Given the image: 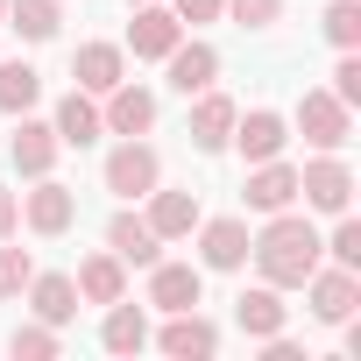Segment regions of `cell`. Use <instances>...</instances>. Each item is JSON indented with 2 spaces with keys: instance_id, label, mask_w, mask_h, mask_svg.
<instances>
[{
  "instance_id": "cell-30",
  "label": "cell",
  "mask_w": 361,
  "mask_h": 361,
  "mask_svg": "<svg viewBox=\"0 0 361 361\" xmlns=\"http://www.w3.org/2000/svg\"><path fill=\"white\" fill-rule=\"evenodd\" d=\"M29 276H36L29 248H8V241H0V298H22V290H29Z\"/></svg>"
},
{
  "instance_id": "cell-5",
  "label": "cell",
  "mask_w": 361,
  "mask_h": 361,
  "mask_svg": "<svg viewBox=\"0 0 361 361\" xmlns=\"http://www.w3.org/2000/svg\"><path fill=\"white\" fill-rule=\"evenodd\" d=\"M305 298H312V319H319V326H340V319H354V305H361V269H340V262L326 269V262H319V269L305 276Z\"/></svg>"
},
{
  "instance_id": "cell-24",
  "label": "cell",
  "mask_w": 361,
  "mask_h": 361,
  "mask_svg": "<svg viewBox=\"0 0 361 361\" xmlns=\"http://www.w3.org/2000/svg\"><path fill=\"white\" fill-rule=\"evenodd\" d=\"M99 347H106V354H142V347H149V319H142V305L114 298V305H106V326H99Z\"/></svg>"
},
{
  "instance_id": "cell-28",
  "label": "cell",
  "mask_w": 361,
  "mask_h": 361,
  "mask_svg": "<svg viewBox=\"0 0 361 361\" xmlns=\"http://www.w3.org/2000/svg\"><path fill=\"white\" fill-rule=\"evenodd\" d=\"M326 255L340 269H361V220L354 213H333V234H326Z\"/></svg>"
},
{
  "instance_id": "cell-20",
  "label": "cell",
  "mask_w": 361,
  "mask_h": 361,
  "mask_svg": "<svg viewBox=\"0 0 361 361\" xmlns=\"http://www.w3.org/2000/svg\"><path fill=\"white\" fill-rule=\"evenodd\" d=\"M50 128H57V142H64V149H92V142L106 135V128H99V99H92V92H64Z\"/></svg>"
},
{
  "instance_id": "cell-10",
  "label": "cell",
  "mask_w": 361,
  "mask_h": 361,
  "mask_svg": "<svg viewBox=\"0 0 361 361\" xmlns=\"http://www.w3.org/2000/svg\"><path fill=\"white\" fill-rule=\"evenodd\" d=\"M192 234H199V269H248V241H255L248 220L227 213V220H199Z\"/></svg>"
},
{
  "instance_id": "cell-35",
  "label": "cell",
  "mask_w": 361,
  "mask_h": 361,
  "mask_svg": "<svg viewBox=\"0 0 361 361\" xmlns=\"http://www.w3.org/2000/svg\"><path fill=\"white\" fill-rule=\"evenodd\" d=\"M0 22H8V0H0Z\"/></svg>"
},
{
  "instance_id": "cell-22",
  "label": "cell",
  "mask_w": 361,
  "mask_h": 361,
  "mask_svg": "<svg viewBox=\"0 0 361 361\" xmlns=\"http://www.w3.org/2000/svg\"><path fill=\"white\" fill-rule=\"evenodd\" d=\"M29 305H36L43 326H71V319H78V283L57 276V269H50V276L36 269V276H29Z\"/></svg>"
},
{
  "instance_id": "cell-25",
  "label": "cell",
  "mask_w": 361,
  "mask_h": 361,
  "mask_svg": "<svg viewBox=\"0 0 361 361\" xmlns=\"http://www.w3.org/2000/svg\"><path fill=\"white\" fill-rule=\"evenodd\" d=\"M43 99V71L29 57H0V114H29Z\"/></svg>"
},
{
  "instance_id": "cell-2",
  "label": "cell",
  "mask_w": 361,
  "mask_h": 361,
  "mask_svg": "<svg viewBox=\"0 0 361 361\" xmlns=\"http://www.w3.org/2000/svg\"><path fill=\"white\" fill-rule=\"evenodd\" d=\"M163 185V156L142 135H121V149H106V192L114 199H149Z\"/></svg>"
},
{
  "instance_id": "cell-29",
  "label": "cell",
  "mask_w": 361,
  "mask_h": 361,
  "mask_svg": "<svg viewBox=\"0 0 361 361\" xmlns=\"http://www.w3.org/2000/svg\"><path fill=\"white\" fill-rule=\"evenodd\" d=\"M8 347H15V361H50V354H57V326H43V319H36V326H15Z\"/></svg>"
},
{
  "instance_id": "cell-8",
  "label": "cell",
  "mask_w": 361,
  "mask_h": 361,
  "mask_svg": "<svg viewBox=\"0 0 361 361\" xmlns=\"http://www.w3.org/2000/svg\"><path fill=\"white\" fill-rule=\"evenodd\" d=\"M106 106H99V128L106 135H149L156 128V92L149 85H135V78H121L114 92H99Z\"/></svg>"
},
{
  "instance_id": "cell-27",
  "label": "cell",
  "mask_w": 361,
  "mask_h": 361,
  "mask_svg": "<svg viewBox=\"0 0 361 361\" xmlns=\"http://www.w3.org/2000/svg\"><path fill=\"white\" fill-rule=\"evenodd\" d=\"M326 43L333 50H361V0H333L326 8Z\"/></svg>"
},
{
  "instance_id": "cell-26",
  "label": "cell",
  "mask_w": 361,
  "mask_h": 361,
  "mask_svg": "<svg viewBox=\"0 0 361 361\" xmlns=\"http://www.w3.org/2000/svg\"><path fill=\"white\" fill-rule=\"evenodd\" d=\"M8 22L22 29V43H50L64 15H57V0H8Z\"/></svg>"
},
{
  "instance_id": "cell-6",
  "label": "cell",
  "mask_w": 361,
  "mask_h": 361,
  "mask_svg": "<svg viewBox=\"0 0 361 361\" xmlns=\"http://www.w3.org/2000/svg\"><path fill=\"white\" fill-rule=\"evenodd\" d=\"M71 220H78V192H71V185H57V177H36V192L22 199V227H29V234H43V241H57Z\"/></svg>"
},
{
  "instance_id": "cell-17",
  "label": "cell",
  "mask_w": 361,
  "mask_h": 361,
  "mask_svg": "<svg viewBox=\"0 0 361 361\" xmlns=\"http://www.w3.org/2000/svg\"><path fill=\"white\" fill-rule=\"evenodd\" d=\"M57 149H64V142H57V128L22 114V128H15V142H8V163H15L22 177H50V170H57Z\"/></svg>"
},
{
  "instance_id": "cell-15",
  "label": "cell",
  "mask_w": 361,
  "mask_h": 361,
  "mask_svg": "<svg viewBox=\"0 0 361 361\" xmlns=\"http://www.w3.org/2000/svg\"><path fill=\"white\" fill-rule=\"evenodd\" d=\"M71 78H78V92H114L121 78H128V50L121 43H78L71 50Z\"/></svg>"
},
{
  "instance_id": "cell-16",
  "label": "cell",
  "mask_w": 361,
  "mask_h": 361,
  "mask_svg": "<svg viewBox=\"0 0 361 361\" xmlns=\"http://www.w3.org/2000/svg\"><path fill=\"white\" fill-rule=\"evenodd\" d=\"M163 71H170V85H177V92L192 99V92H206V85H220V50H213V43H199V36H192V43L177 36V50L163 57Z\"/></svg>"
},
{
  "instance_id": "cell-11",
  "label": "cell",
  "mask_w": 361,
  "mask_h": 361,
  "mask_svg": "<svg viewBox=\"0 0 361 361\" xmlns=\"http://www.w3.org/2000/svg\"><path fill=\"white\" fill-rule=\"evenodd\" d=\"M206 298V269L199 262H149V305L156 312H192Z\"/></svg>"
},
{
  "instance_id": "cell-13",
  "label": "cell",
  "mask_w": 361,
  "mask_h": 361,
  "mask_svg": "<svg viewBox=\"0 0 361 361\" xmlns=\"http://www.w3.org/2000/svg\"><path fill=\"white\" fill-rule=\"evenodd\" d=\"M248 163H269V156H283V142H290V121L276 114V106H255V114H234V135H227Z\"/></svg>"
},
{
  "instance_id": "cell-23",
  "label": "cell",
  "mask_w": 361,
  "mask_h": 361,
  "mask_svg": "<svg viewBox=\"0 0 361 361\" xmlns=\"http://www.w3.org/2000/svg\"><path fill=\"white\" fill-rule=\"evenodd\" d=\"M234 319H241V333H248V340H269V333H283V290H276V283H255V290H241V298H234Z\"/></svg>"
},
{
  "instance_id": "cell-3",
  "label": "cell",
  "mask_w": 361,
  "mask_h": 361,
  "mask_svg": "<svg viewBox=\"0 0 361 361\" xmlns=\"http://www.w3.org/2000/svg\"><path fill=\"white\" fill-rule=\"evenodd\" d=\"M298 199H305L312 213H347V206H354V170H347L340 149H319V156L298 170Z\"/></svg>"
},
{
  "instance_id": "cell-4",
  "label": "cell",
  "mask_w": 361,
  "mask_h": 361,
  "mask_svg": "<svg viewBox=\"0 0 361 361\" xmlns=\"http://www.w3.org/2000/svg\"><path fill=\"white\" fill-rule=\"evenodd\" d=\"M290 121H298V135H305L312 149H347V142H354V106H340L326 85H312Z\"/></svg>"
},
{
  "instance_id": "cell-36",
  "label": "cell",
  "mask_w": 361,
  "mask_h": 361,
  "mask_svg": "<svg viewBox=\"0 0 361 361\" xmlns=\"http://www.w3.org/2000/svg\"><path fill=\"white\" fill-rule=\"evenodd\" d=\"M128 8H135V0H128Z\"/></svg>"
},
{
  "instance_id": "cell-31",
  "label": "cell",
  "mask_w": 361,
  "mask_h": 361,
  "mask_svg": "<svg viewBox=\"0 0 361 361\" xmlns=\"http://www.w3.org/2000/svg\"><path fill=\"white\" fill-rule=\"evenodd\" d=\"M220 15H234L241 29H276L283 22V0H227Z\"/></svg>"
},
{
  "instance_id": "cell-19",
  "label": "cell",
  "mask_w": 361,
  "mask_h": 361,
  "mask_svg": "<svg viewBox=\"0 0 361 361\" xmlns=\"http://www.w3.org/2000/svg\"><path fill=\"white\" fill-rule=\"evenodd\" d=\"M142 220L156 227V241H185V234H192V227H199L206 213H199V192H163V185H156V192H149V213H142Z\"/></svg>"
},
{
  "instance_id": "cell-1",
  "label": "cell",
  "mask_w": 361,
  "mask_h": 361,
  "mask_svg": "<svg viewBox=\"0 0 361 361\" xmlns=\"http://www.w3.org/2000/svg\"><path fill=\"white\" fill-rule=\"evenodd\" d=\"M248 262L262 269V283H276V290H305V276L326 262V241H319V227L305 220V213H269V227L248 241Z\"/></svg>"
},
{
  "instance_id": "cell-9",
  "label": "cell",
  "mask_w": 361,
  "mask_h": 361,
  "mask_svg": "<svg viewBox=\"0 0 361 361\" xmlns=\"http://www.w3.org/2000/svg\"><path fill=\"white\" fill-rule=\"evenodd\" d=\"M234 99L220 92V85H206V92H192V121H185V135H192V149H206V156H220L227 149V135H234Z\"/></svg>"
},
{
  "instance_id": "cell-32",
  "label": "cell",
  "mask_w": 361,
  "mask_h": 361,
  "mask_svg": "<svg viewBox=\"0 0 361 361\" xmlns=\"http://www.w3.org/2000/svg\"><path fill=\"white\" fill-rule=\"evenodd\" d=\"M340 106H361V57L354 50H340V64H333V85H326Z\"/></svg>"
},
{
  "instance_id": "cell-14",
  "label": "cell",
  "mask_w": 361,
  "mask_h": 361,
  "mask_svg": "<svg viewBox=\"0 0 361 361\" xmlns=\"http://www.w3.org/2000/svg\"><path fill=\"white\" fill-rule=\"evenodd\" d=\"M248 213H283V206H298V163H283V156H269V163H248Z\"/></svg>"
},
{
  "instance_id": "cell-12",
  "label": "cell",
  "mask_w": 361,
  "mask_h": 361,
  "mask_svg": "<svg viewBox=\"0 0 361 361\" xmlns=\"http://www.w3.org/2000/svg\"><path fill=\"white\" fill-rule=\"evenodd\" d=\"M177 36H185V22H177L170 8H163V0H135V22H128V50L135 57H170L177 50Z\"/></svg>"
},
{
  "instance_id": "cell-7",
  "label": "cell",
  "mask_w": 361,
  "mask_h": 361,
  "mask_svg": "<svg viewBox=\"0 0 361 361\" xmlns=\"http://www.w3.org/2000/svg\"><path fill=\"white\" fill-rule=\"evenodd\" d=\"M149 340H156L170 361H206V354H220V326H213L199 305H192V312H170V326L149 333Z\"/></svg>"
},
{
  "instance_id": "cell-18",
  "label": "cell",
  "mask_w": 361,
  "mask_h": 361,
  "mask_svg": "<svg viewBox=\"0 0 361 361\" xmlns=\"http://www.w3.org/2000/svg\"><path fill=\"white\" fill-rule=\"evenodd\" d=\"M78 305H114V298H128V262L114 255V248H99V255H85L78 262Z\"/></svg>"
},
{
  "instance_id": "cell-34",
  "label": "cell",
  "mask_w": 361,
  "mask_h": 361,
  "mask_svg": "<svg viewBox=\"0 0 361 361\" xmlns=\"http://www.w3.org/2000/svg\"><path fill=\"white\" fill-rule=\"evenodd\" d=\"M22 227V192H8V185H0V241H8Z\"/></svg>"
},
{
  "instance_id": "cell-21",
  "label": "cell",
  "mask_w": 361,
  "mask_h": 361,
  "mask_svg": "<svg viewBox=\"0 0 361 361\" xmlns=\"http://www.w3.org/2000/svg\"><path fill=\"white\" fill-rule=\"evenodd\" d=\"M106 248H114L121 262H135V269L163 262V241H156V227H149V220H135V213H114V220H106Z\"/></svg>"
},
{
  "instance_id": "cell-33",
  "label": "cell",
  "mask_w": 361,
  "mask_h": 361,
  "mask_svg": "<svg viewBox=\"0 0 361 361\" xmlns=\"http://www.w3.org/2000/svg\"><path fill=\"white\" fill-rule=\"evenodd\" d=\"M220 8H227V0H170V15L185 22V29H199V22H220Z\"/></svg>"
}]
</instances>
